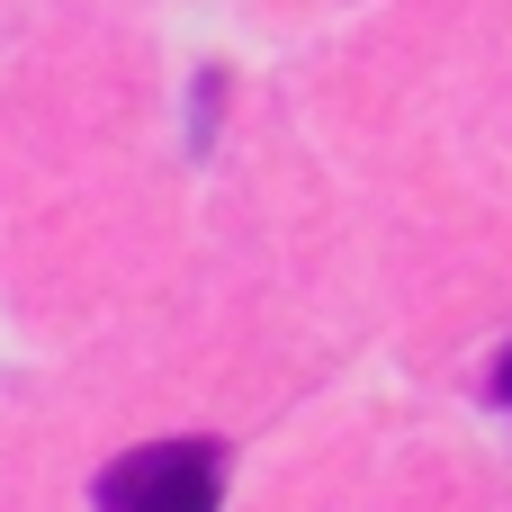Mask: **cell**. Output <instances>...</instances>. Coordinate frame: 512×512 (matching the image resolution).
I'll return each mask as SVG.
<instances>
[{
	"label": "cell",
	"mask_w": 512,
	"mask_h": 512,
	"mask_svg": "<svg viewBox=\"0 0 512 512\" xmlns=\"http://www.w3.org/2000/svg\"><path fill=\"white\" fill-rule=\"evenodd\" d=\"M486 387H495V405H512V351L495 360V378H486Z\"/></svg>",
	"instance_id": "7a4b0ae2"
},
{
	"label": "cell",
	"mask_w": 512,
	"mask_h": 512,
	"mask_svg": "<svg viewBox=\"0 0 512 512\" xmlns=\"http://www.w3.org/2000/svg\"><path fill=\"white\" fill-rule=\"evenodd\" d=\"M225 504V450L216 441H144L99 468L90 512H216Z\"/></svg>",
	"instance_id": "6da1fadb"
}]
</instances>
